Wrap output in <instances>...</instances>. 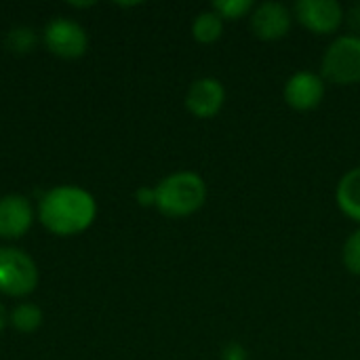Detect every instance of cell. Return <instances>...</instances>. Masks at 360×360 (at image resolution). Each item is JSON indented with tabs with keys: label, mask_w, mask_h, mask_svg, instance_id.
<instances>
[{
	"label": "cell",
	"mask_w": 360,
	"mask_h": 360,
	"mask_svg": "<svg viewBox=\"0 0 360 360\" xmlns=\"http://www.w3.org/2000/svg\"><path fill=\"white\" fill-rule=\"evenodd\" d=\"M335 202L344 215L360 224V167L350 169L338 184Z\"/></svg>",
	"instance_id": "11"
},
{
	"label": "cell",
	"mask_w": 360,
	"mask_h": 360,
	"mask_svg": "<svg viewBox=\"0 0 360 360\" xmlns=\"http://www.w3.org/2000/svg\"><path fill=\"white\" fill-rule=\"evenodd\" d=\"M34 211L25 196L6 194L0 198V238H21L32 228Z\"/></svg>",
	"instance_id": "10"
},
{
	"label": "cell",
	"mask_w": 360,
	"mask_h": 360,
	"mask_svg": "<svg viewBox=\"0 0 360 360\" xmlns=\"http://www.w3.org/2000/svg\"><path fill=\"white\" fill-rule=\"evenodd\" d=\"M321 76L333 84L360 82V36L344 34L329 44L323 55Z\"/></svg>",
	"instance_id": "3"
},
{
	"label": "cell",
	"mask_w": 360,
	"mask_h": 360,
	"mask_svg": "<svg viewBox=\"0 0 360 360\" xmlns=\"http://www.w3.org/2000/svg\"><path fill=\"white\" fill-rule=\"evenodd\" d=\"M297 21L314 34H333L346 21L338 0H300L293 8Z\"/></svg>",
	"instance_id": "5"
},
{
	"label": "cell",
	"mask_w": 360,
	"mask_h": 360,
	"mask_svg": "<svg viewBox=\"0 0 360 360\" xmlns=\"http://www.w3.org/2000/svg\"><path fill=\"white\" fill-rule=\"evenodd\" d=\"M156 192V209L167 217H188L196 213L207 200V184L194 171H179L165 177Z\"/></svg>",
	"instance_id": "2"
},
{
	"label": "cell",
	"mask_w": 360,
	"mask_h": 360,
	"mask_svg": "<svg viewBox=\"0 0 360 360\" xmlns=\"http://www.w3.org/2000/svg\"><path fill=\"white\" fill-rule=\"evenodd\" d=\"M224 360H247V350L240 344H230L224 348Z\"/></svg>",
	"instance_id": "17"
},
{
	"label": "cell",
	"mask_w": 360,
	"mask_h": 360,
	"mask_svg": "<svg viewBox=\"0 0 360 360\" xmlns=\"http://www.w3.org/2000/svg\"><path fill=\"white\" fill-rule=\"evenodd\" d=\"M135 198H137V202L141 205V207H150V205H156V192H154V188H139L137 192H135Z\"/></svg>",
	"instance_id": "16"
},
{
	"label": "cell",
	"mask_w": 360,
	"mask_h": 360,
	"mask_svg": "<svg viewBox=\"0 0 360 360\" xmlns=\"http://www.w3.org/2000/svg\"><path fill=\"white\" fill-rule=\"evenodd\" d=\"M211 8L224 19V21H236L240 17H247L253 13L255 4L251 0H217L211 4Z\"/></svg>",
	"instance_id": "14"
},
{
	"label": "cell",
	"mask_w": 360,
	"mask_h": 360,
	"mask_svg": "<svg viewBox=\"0 0 360 360\" xmlns=\"http://www.w3.org/2000/svg\"><path fill=\"white\" fill-rule=\"evenodd\" d=\"M346 21H348V25H350L354 32H360V2L359 4H354V6L348 11Z\"/></svg>",
	"instance_id": "18"
},
{
	"label": "cell",
	"mask_w": 360,
	"mask_h": 360,
	"mask_svg": "<svg viewBox=\"0 0 360 360\" xmlns=\"http://www.w3.org/2000/svg\"><path fill=\"white\" fill-rule=\"evenodd\" d=\"M325 91H327V84L321 74L302 70L289 76V80L285 82L283 95L289 108L297 112H310L321 105V101L325 99Z\"/></svg>",
	"instance_id": "7"
},
{
	"label": "cell",
	"mask_w": 360,
	"mask_h": 360,
	"mask_svg": "<svg viewBox=\"0 0 360 360\" xmlns=\"http://www.w3.org/2000/svg\"><path fill=\"white\" fill-rule=\"evenodd\" d=\"M6 321H8V319H6V310H4V306L0 304V331L6 327Z\"/></svg>",
	"instance_id": "19"
},
{
	"label": "cell",
	"mask_w": 360,
	"mask_h": 360,
	"mask_svg": "<svg viewBox=\"0 0 360 360\" xmlns=\"http://www.w3.org/2000/svg\"><path fill=\"white\" fill-rule=\"evenodd\" d=\"M44 42L51 53L65 57V59H74V57L84 55L89 40L80 23L65 19V17H55L44 27Z\"/></svg>",
	"instance_id": "6"
},
{
	"label": "cell",
	"mask_w": 360,
	"mask_h": 360,
	"mask_svg": "<svg viewBox=\"0 0 360 360\" xmlns=\"http://www.w3.org/2000/svg\"><path fill=\"white\" fill-rule=\"evenodd\" d=\"M97 215L95 198L76 186H57L49 190L38 205L42 226L59 236H74L84 232Z\"/></svg>",
	"instance_id": "1"
},
{
	"label": "cell",
	"mask_w": 360,
	"mask_h": 360,
	"mask_svg": "<svg viewBox=\"0 0 360 360\" xmlns=\"http://www.w3.org/2000/svg\"><path fill=\"white\" fill-rule=\"evenodd\" d=\"M38 285L34 259L15 247H0V293L11 297L30 295Z\"/></svg>",
	"instance_id": "4"
},
{
	"label": "cell",
	"mask_w": 360,
	"mask_h": 360,
	"mask_svg": "<svg viewBox=\"0 0 360 360\" xmlns=\"http://www.w3.org/2000/svg\"><path fill=\"white\" fill-rule=\"evenodd\" d=\"M226 103V89L221 80L213 76L198 78L190 84L186 93V108L196 118H213L221 112Z\"/></svg>",
	"instance_id": "9"
},
{
	"label": "cell",
	"mask_w": 360,
	"mask_h": 360,
	"mask_svg": "<svg viewBox=\"0 0 360 360\" xmlns=\"http://www.w3.org/2000/svg\"><path fill=\"white\" fill-rule=\"evenodd\" d=\"M342 259H344V266L348 268V272H352L354 276H360V230L352 232L348 236V240L344 243Z\"/></svg>",
	"instance_id": "15"
},
{
	"label": "cell",
	"mask_w": 360,
	"mask_h": 360,
	"mask_svg": "<svg viewBox=\"0 0 360 360\" xmlns=\"http://www.w3.org/2000/svg\"><path fill=\"white\" fill-rule=\"evenodd\" d=\"M293 25V13L283 2H262L251 13V30L259 40L274 42L289 34Z\"/></svg>",
	"instance_id": "8"
},
{
	"label": "cell",
	"mask_w": 360,
	"mask_h": 360,
	"mask_svg": "<svg viewBox=\"0 0 360 360\" xmlns=\"http://www.w3.org/2000/svg\"><path fill=\"white\" fill-rule=\"evenodd\" d=\"M11 325L21 333H34L42 325V310L36 304H19L11 316Z\"/></svg>",
	"instance_id": "13"
},
{
	"label": "cell",
	"mask_w": 360,
	"mask_h": 360,
	"mask_svg": "<svg viewBox=\"0 0 360 360\" xmlns=\"http://www.w3.org/2000/svg\"><path fill=\"white\" fill-rule=\"evenodd\" d=\"M221 32H224V19L213 8L198 13L192 23V36L200 44H213L215 40L221 38Z\"/></svg>",
	"instance_id": "12"
}]
</instances>
